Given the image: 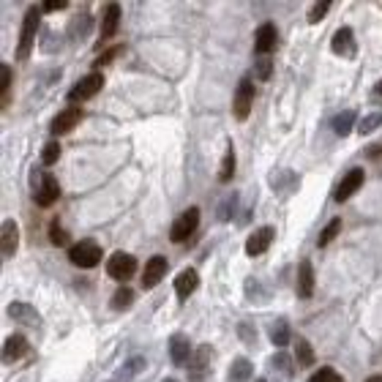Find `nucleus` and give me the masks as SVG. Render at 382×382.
<instances>
[{"mask_svg": "<svg viewBox=\"0 0 382 382\" xmlns=\"http://www.w3.org/2000/svg\"><path fill=\"white\" fill-rule=\"evenodd\" d=\"M197 287H200V273H197L194 268L180 271V273H178V278H175V293H178V298H180V300L191 298V293H194Z\"/></svg>", "mask_w": 382, "mask_h": 382, "instance_id": "18", "label": "nucleus"}, {"mask_svg": "<svg viewBox=\"0 0 382 382\" xmlns=\"http://www.w3.org/2000/svg\"><path fill=\"white\" fill-rule=\"evenodd\" d=\"M66 6H69V0H44L41 11H63Z\"/></svg>", "mask_w": 382, "mask_h": 382, "instance_id": "40", "label": "nucleus"}, {"mask_svg": "<svg viewBox=\"0 0 382 382\" xmlns=\"http://www.w3.org/2000/svg\"><path fill=\"white\" fill-rule=\"evenodd\" d=\"M251 361H246V358H235L232 366H229V382H249L251 380Z\"/></svg>", "mask_w": 382, "mask_h": 382, "instance_id": "24", "label": "nucleus"}, {"mask_svg": "<svg viewBox=\"0 0 382 382\" xmlns=\"http://www.w3.org/2000/svg\"><path fill=\"white\" fill-rule=\"evenodd\" d=\"M6 314L11 317V320H17V322H25V325H41V314L36 312L31 303H22V300H17V303H11L9 309H6Z\"/></svg>", "mask_w": 382, "mask_h": 382, "instance_id": "17", "label": "nucleus"}, {"mask_svg": "<svg viewBox=\"0 0 382 382\" xmlns=\"http://www.w3.org/2000/svg\"><path fill=\"white\" fill-rule=\"evenodd\" d=\"M254 71H257V80H260V82H268L271 74H273V60H271V58H260Z\"/></svg>", "mask_w": 382, "mask_h": 382, "instance_id": "35", "label": "nucleus"}, {"mask_svg": "<svg viewBox=\"0 0 382 382\" xmlns=\"http://www.w3.org/2000/svg\"><path fill=\"white\" fill-rule=\"evenodd\" d=\"M19 246V227L14 219H6L0 227V251H3V260H11L17 254Z\"/></svg>", "mask_w": 382, "mask_h": 382, "instance_id": "12", "label": "nucleus"}, {"mask_svg": "<svg viewBox=\"0 0 382 382\" xmlns=\"http://www.w3.org/2000/svg\"><path fill=\"white\" fill-rule=\"evenodd\" d=\"M333 131L339 134V137H347V134H352V129H355V112L352 109H344V112H339L336 118H333Z\"/></svg>", "mask_w": 382, "mask_h": 382, "instance_id": "23", "label": "nucleus"}, {"mask_svg": "<svg viewBox=\"0 0 382 382\" xmlns=\"http://www.w3.org/2000/svg\"><path fill=\"white\" fill-rule=\"evenodd\" d=\"M104 87V74L102 71H93V74H87V77H82L77 85L69 90V102L71 104H82V102H87V99H93L99 90Z\"/></svg>", "mask_w": 382, "mask_h": 382, "instance_id": "3", "label": "nucleus"}, {"mask_svg": "<svg viewBox=\"0 0 382 382\" xmlns=\"http://www.w3.org/2000/svg\"><path fill=\"white\" fill-rule=\"evenodd\" d=\"M170 358H173L175 366H186L191 358V344L186 336H180V333H175L170 336Z\"/></svg>", "mask_w": 382, "mask_h": 382, "instance_id": "21", "label": "nucleus"}, {"mask_svg": "<svg viewBox=\"0 0 382 382\" xmlns=\"http://www.w3.org/2000/svg\"><path fill=\"white\" fill-rule=\"evenodd\" d=\"M257 382H268V380H257Z\"/></svg>", "mask_w": 382, "mask_h": 382, "instance_id": "47", "label": "nucleus"}, {"mask_svg": "<svg viewBox=\"0 0 382 382\" xmlns=\"http://www.w3.org/2000/svg\"><path fill=\"white\" fill-rule=\"evenodd\" d=\"M210 361H213V349H210V344H200V347H197V352L191 355L189 382H205V380H208Z\"/></svg>", "mask_w": 382, "mask_h": 382, "instance_id": "8", "label": "nucleus"}, {"mask_svg": "<svg viewBox=\"0 0 382 382\" xmlns=\"http://www.w3.org/2000/svg\"><path fill=\"white\" fill-rule=\"evenodd\" d=\"M314 295V268L309 260L300 262L298 268V298L300 300H309Z\"/></svg>", "mask_w": 382, "mask_h": 382, "instance_id": "20", "label": "nucleus"}, {"mask_svg": "<svg viewBox=\"0 0 382 382\" xmlns=\"http://www.w3.org/2000/svg\"><path fill=\"white\" fill-rule=\"evenodd\" d=\"M161 382H178V380H161Z\"/></svg>", "mask_w": 382, "mask_h": 382, "instance_id": "46", "label": "nucleus"}, {"mask_svg": "<svg viewBox=\"0 0 382 382\" xmlns=\"http://www.w3.org/2000/svg\"><path fill=\"white\" fill-rule=\"evenodd\" d=\"M9 85H11V69L3 63L0 66V102L6 107V93H9Z\"/></svg>", "mask_w": 382, "mask_h": 382, "instance_id": "37", "label": "nucleus"}, {"mask_svg": "<svg viewBox=\"0 0 382 382\" xmlns=\"http://www.w3.org/2000/svg\"><path fill=\"white\" fill-rule=\"evenodd\" d=\"M271 342H273L278 349H284L290 344V325H287V320H276V322L271 325Z\"/></svg>", "mask_w": 382, "mask_h": 382, "instance_id": "25", "label": "nucleus"}, {"mask_svg": "<svg viewBox=\"0 0 382 382\" xmlns=\"http://www.w3.org/2000/svg\"><path fill=\"white\" fill-rule=\"evenodd\" d=\"M58 158H60V145L58 142H47L44 151H41V164L44 167H53Z\"/></svg>", "mask_w": 382, "mask_h": 382, "instance_id": "33", "label": "nucleus"}, {"mask_svg": "<svg viewBox=\"0 0 382 382\" xmlns=\"http://www.w3.org/2000/svg\"><path fill=\"white\" fill-rule=\"evenodd\" d=\"M364 180H366V173H364V170L352 167V170H349V173L344 175V178H342V183L336 186V194H333V197H336V202H344V200H349V197H352L355 191L364 186Z\"/></svg>", "mask_w": 382, "mask_h": 382, "instance_id": "14", "label": "nucleus"}, {"mask_svg": "<svg viewBox=\"0 0 382 382\" xmlns=\"http://www.w3.org/2000/svg\"><path fill=\"white\" fill-rule=\"evenodd\" d=\"M118 25H121V6L109 3L104 9V17H102V44H107L112 36L118 33Z\"/></svg>", "mask_w": 382, "mask_h": 382, "instance_id": "19", "label": "nucleus"}, {"mask_svg": "<svg viewBox=\"0 0 382 382\" xmlns=\"http://www.w3.org/2000/svg\"><path fill=\"white\" fill-rule=\"evenodd\" d=\"M273 238H276V229L273 227H260V229H254L251 235H249V241H246V254L249 257H260L265 254L271 244H273Z\"/></svg>", "mask_w": 382, "mask_h": 382, "instance_id": "10", "label": "nucleus"}, {"mask_svg": "<svg viewBox=\"0 0 382 382\" xmlns=\"http://www.w3.org/2000/svg\"><path fill=\"white\" fill-rule=\"evenodd\" d=\"M238 336L244 339L249 347H257V333L251 330V325H249V322H241V325H238Z\"/></svg>", "mask_w": 382, "mask_h": 382, "instance_id": "38", "label": "nucleus"}, {"mask_svg": "<svg viewBox=\"0 0 382 382\" xmlns=\"http://www.w3.org/2000/svg\"><path fill=\"white\" fill-rule=\"evenodd\" d=\"M271 366H273L276 371H284V374H290V371H293V369H290V358H287L281 349H278V355L271 358Z\"/></svg>", "mask_w": 382, "mask_h": 382, "instance_id": "39", "label": "nucleus"}, {"mask_svg": "<svg viewBox=\"0 0 382 382\" xmlns=\"http://www.w3.org/2000/svg\"><path fill=\"white\" fill-rule=\"evenodd\" d=\"M374 102H380V104H382V80L374 85Z\"/></svg>", "mask_w": 382, "mask_h": 382, "instance_id": "44", "label": "nucleus"}, {"mask_svg": "<svg viewBox=\"0 0 382 382\" xmlns=\"http://www.w3.org/2000/svg\"><path fill=\"white\" fill-rule=\"evenodd\" d=\"M382 126V112H371V115H366V118H361V123H358V134H374L377 129Z\"/></svg>", "mask_w": 382, "mask_h": 382, "instance_id": "29", "label": "nucleus"}, {"mask_svg": "<svg viewBox=\"0 0 382 382\" xmlns=\"http://www.w3.org/2000/svg\"><path fill=\"white\" fill-rule=\"evenodd\" d=\"M339 229H342V219H333V222H330V224L325 227L322 232H320V238H317V246H320V249H322V246H328L330 241L339 235Z\"/></svg>", "mask_w": 382, "mask_h": 382, "instance_id": "32", "label": "nucleus"}, {"mask_svg": "<svg viewBox=\"0 0 382 382\" xmlns=\"http://www.w3.org/2000/svg\"><path fill=\"white\" fill-rule=\"evenodd\" d=\"M276 47H278L276 25H271V22L260 25V28H257V33H254V53H257V55H271Z\"/></svg>", "mask_w": 382, "mask_h": 382, "instance_id": "13", "label": "nucleus"}, {"mask_svg": "<svg viewBox=\"0 0 382 382\" xmlns=\"http://www.w3.org/2000/svg\"><path fill=\"white\" fill-rule=\"evenodd\" d=\"M330 50H333V55H339V58H355V33H352V28H347V25L339 28L333 33Z\"/></svg>", "mask_w": 382, "mask_h": 382, "instance_id": "15", "label": "nucleus"}, {"mask_svg": "<svg viewBox=\"0 0 382 382\" xmlns=\"http://www.w3.org/2000/svg\"><path fill=\"white\" fill-rule=\"evenodd\" d=\"M50 241H53V246L69 244V232L60 227V222H53V227H50Z\"/></svg>", "mask_w": 382, "mask_h": 382, "instance_id": "36", "label": "nucleus"}, {"mask_svg": "<svg viewBox=\"0 0 382 382\" xmlns=\"http://www.w3.org/2000/svg\"><path fill=\"white\" fill-rule=\"evenodd\" d=\"M197 227H200V208H186L180 213V219L173 224V229H170V241L173 244H186L197 232Z\"/></svg>", "mask_w": 382, "mask_h": 382, "instance_id": "4", "label": "nucleus"}, {"mask_svg": "<svg viewBox=\"0 0 382 382\" xmlns=\"http://www.w3.org/2000/svg\"><path fill=\"white\" fill-rule=\"evenodd\" d=\"M235 178V148L232 145H227V153L222 158V170H219V180L222 183H229Z\"/></svg>", "mask_w": 382, "mask_h": 382, "instance_id": "26", "label": "nucleus"}, {"mask_svg": "<svg viewBox=\"0 0 382 382\" xmlns=\"http://www.w3.org/2000/svg\"><path fill=\"white\" fill-rule=\"evenodd\" d=\"M295 358H298V364H300V369H309V366H314V349L312 344L306 342V339H298V344H295Z\"/></svg>", "mask_w": 382, "mask_h": 382, "instance_id": "27", "label": "nucleus"}, {"mask_svg": "<svg viewBox=\"0 0 382 382\" xmlns=\"http://www.w3.org/2000/svg\"><path fill=\"white\" fill-rule=\"evenodd\" d=\"M82 107H77V104H71V107H66L60 115H55L53 118V123H50V131H53L55 137H60V134H69L71 129L77 126V123L82 121Z\"/></svg>", "mask_w": 382, "mask_h": 382, "instance_id": "9", "label": "nucleus"}, {"mask_svg": "<svg viewBox=\"0 0 382 382\" xmlns=\"http://www.w3.org/2000/svg\"><path fill=\"white\" fill-rule=\"evenodd\" d=\"M38 22H41V9H38V6H31V9L25 11L22 31H19L17 50H14V58H17V60H28V58H31V53H33L36 38H38Z\"/></svg>", "mask_w": 382, "mask_h": 382, "instance_id": "1", "label": "nucleus"}, {"mask_svg": "<svg viewBox=\"0 0 382 382\" xmlns=\"http://www.w3.org/2000/svg\"><path fill=\"white\" fill-rule=\"evenodd\" d=\"M235 202H238V197L232 194L224 205H222V210H219V219H222V222H227V219H229V213H232V205H235Z\"/></svg>", "mask_w": 382, "mask_h": 382, "instance_id": "41", "label": "nucleus"}, {"mask_svg": "<svg viewBox=\"0 0 382 382\" xmlns=\"http://www.w3.org/2000/svg\"><path fill=\"white\" fill-rule=\"evenodd\" d=\"M107 273L115 281H129V278L137 273V257L126 254V251H115L109 260H107Z\"/></svg>", "mask_w": 382, "mask_h": 382, "instance_id": "5", "label": "nucleus"}, {"mask_svg": "<svg viewBox=\"0 0 382 382\" xmlns=\"http://www.w3.org/2000/svg\"><path fill=\"white\" fill-rule=\"evenodd\" d=\"M366 382H382V374H377V377H369Z\"/></svg>", "mask_w": 382, "mask_h": 382, "instance_id": "45", "label": "nucleus"}, {"mask_svg": "<svg viewBox=\"0 0 382 382\" xmlns=\"http://www.w3.org/2000/svg\"><path fill=\"white\" fill-rule=\"evenodd\" d=\"M167 268H170V265H167V257H161V254L151 257L148 265H145V271H142V287H145V290L158 287L161 278L167 276Z\"/></svg>", "mask_w": 382, "mask_h": 382, "instance_id": "11", "label": "nucleus"}, {"mask_svg": "<svg viewBox=\"0 0 382 382\" xmlns=\"http://www.w3.org/2000/svg\"><path fill=\"white\" fill-rule=\"evenodd\" d=\"M328 11H330V0H320V3H314L312 11H309V22H312V25H317V22H322Z\"/></svg>", "mask_w": 382, "mask_h": 382, "instance_id": "34", "label": "nucleus"}, {"mask_svg": "<svg viewBox=\"0 0 382 382\" xmlns=\"http://www.w3.org/2000/svg\"><path fill=\"white\" fill-rule=\"evenodd\" d=\"M142 369H145V358H131V361H126L123 369L118 371V382H123V380L129 382L131 377H137Z\"/></svg>", "mask_w": 382, "mask_h": 382, "instance_id": "28", "label": "nucleus"}, {"mask_svg": "<svg viewBox=\"0 0 382 382\" xmlns=\"http://www.w3.org/2000/svg\"><path fill=\"white\" fill-rule=\"evenodd\" d=\"M271 186L276 194H293L298 189V175L293 170H278L271 175Z\"/></svg>", "mask_w": 382, "mask_h": 382, "instance_id": "22", "label": "nucleus"}, {"mask_svg": "<svg viewBox=\"0 0 382 382\" xmlns=\"http://www.w3.org/2000/svg\"><path fill=\"white\" fill-rule=\"evenodd\" d=\"M251 104H254V82L244 77L238 87H235V99H232V115L235 121H246L249 112H251Z\"/></svg>", "mask_w": 382, "mask_h": 382, "instance_id": "6", "label": "nucleus"}, {"mask_svg": "<svg viewBox=\"0 0 382 382\" xmlns=\"http://www.w3.org/2000/svg\"><path fill=\"white\" fill-rule=\"evenodd\" d=\"M309 382H344V377L336 371V369H330V366H322V369H317Z\"/></svg>", "mask_w": 382, "mask_h": 382, "instance_id": "31", "label": "nucleus"}, {"mask_svg": "<svg viewBox=\"0 0 382 382\" xmlns=\"http://www.w3.org/2000/svg\"><path fill=\"white\" fill-rule=\"evenodd\" d=\"M104 257V251H102V246L96 244V241H80V244H74L69 249V260L71 265H77V268H96L99 262Z\"/></svg>", "mask_w": 382, "mask_h": 382, "instance_id": "2", "label": "nucleus"}, {"mask_svg": "<svg viewBox=\"0 0 382 382\" xmlns=\"http://www.w3.org/2000/svg\"><path fill=\"white\" fill-rule=\"evenodd\" d=\"M382 156V142L380 145H371V148H369V158H380Z\"/></svg>", "mask_w": 382, "mask_h": 382, "instance_id": "43", "label": "nucleus"}, {"mask_svg": "<svg viewBox=\"0 0 382 382\" xmlns=\"http://www.w3.org/2000/svg\"><path fill=\"white\" fill-rule=\"evenodd\" d=\"M121 53H123V47H112V50H107L96 63H99V66H107V63H112V58H115V55H121Z\"/></svg>", "mask_w": 382, "mask_h": 382, "instance_id": "42", "label": "nucleus"}, {"mask_svg": "<svg viewBox=\"0 0 382 382\" xmlns=\"http://www.w3.org/2000/svg\"><path fill=\"white\" fill-rule=\"evenodd\" d=\"M58 200H60V183H58L55 175L44 173V178H41V183H38V189L33 194V202L38 208H53Z\"/></svg>", "mask_w": 382, "mask_h": 382, "instance_id": "7", "label": "nucleus"}, {"mask_svg": "<svg viewBox=\"0 0 382 382\" xmlns=\"http://www.w3.org/2000/svg\"><path fill=\"white\" fill-rule=\"evenodd\" d=\"M28 349H31L28 339H25L22 333H11V336L6 339V344H3V361H6V364H17V361H22V358L28 355Z\"/></svg>", "mask_w": 382, "mask_h": 382, "instance_id": "16", "label": "nucleus"}, {"mask_svg": "<svg viewBox=\"0 0 382 382\" xmlns=\"http://www.w3.org/2000/svg\"><path fill=\"white\" fill-rule=\"evenodd\" d=\"M131 303H134V290H131V287H121V290L112 295V309H118V312L129 309Z\"/></svg>", "mask_w": 382, "mask_h": 382, "instance_id": "30", "label": "nucleus"}]
</instances>
